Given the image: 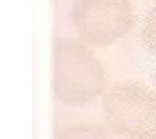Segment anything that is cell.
<instances>
[{"instance_id": "cell-1", "label": "cell", "mask_w": 156, "mask_h": 139, "mask_svg": "<svg viewBox=\"0 0 156 139\" xmlns=\"http://www.w3.org/2000/svg\"><path fill=\"white\" fill-rule=\"evenodd\" d=\"M69 21L76 37L94 48H105L133 31L137 11L132 0H73Z\"/></svg>"}, {"instance_id": "cell-2", "label": "cell", "mask_w": 156, "mask_h": 139, "mask_svg": "<svg viewBox=\"0 0 156 139\" xmlns=\"http://www.w3.org/2000/svg\"><path fill=\"white\" fill-rule=\"evenodd\" d=\"M53 63L60 92L68 98H82L100 90L104 66L95 48L78 37H59L53 46Z\"/></svg>"}, {"instance_id": "cell-3", "label": "cell", "mask_w": 156, "mask_h": 139, "mask_svg": "<svg viewBox=\"0 0 156 139\" xmlns=\"http://www.w3.org/2000/svg\"><path fill=\"white\" fill-rule=\"evenodd\" d=\"M142 39L146 49L156 56V4L148 11L144 19Z\"/></svg>"}]
</instances>
